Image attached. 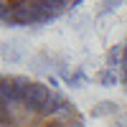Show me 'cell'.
Masks as SVG:
<instances>
[{
    "instance_id": "1",
    "label": "cell",
    "mask_w": 127,
    "mask_h": 127,
    "mask_svg": "<svg viewBox=\"0 0 127 127\" xmlns=\"http://www.w3.org/2000/svg\"><path fill=\"white\" fill-rule=\"evenodd\" d=\"M0 127H87V122L59 87L5 74L0 79Z\"/></svg>"
},
{
    "instance_id": "2",
    "label": "cell",
    "mask_w": 127,
    "mask_h": 127,
    "mask_svg": "<svg viewBox=\"0 0 127 127\" xmlns=\"http://www.w3.org/2000/svg\"><path fill=\"white\" fill-rule=\"evenodd\" d=\"M120 69H122V84L127 89V36H125V43H122V56H120Z\"/></svg>"
}]
</instances>
